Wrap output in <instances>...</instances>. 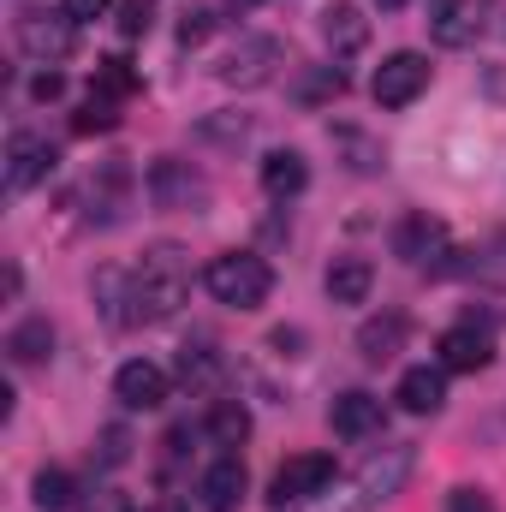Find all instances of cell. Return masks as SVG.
I'll return each instance as SVG.
<instances>
[{"label":"cell","instance_id":"cell-6","mask_svg":"<svg viewBox=\"0 0 506 512\" xmlns=\"http://www.w3.org/2000/svg\"><path fill=\"white\" fill-rule=\"evenodd\" d=\"M18 48L30 54V60H42V66H54V60H66L72 48H78V24L60 12V18H48V12H24L18 18Z\"/></svg>","mask_w":506,"mask_h":512},{"label":"cell","instance_id":"cell-2","mask_svg":"<svg viewBox=\"0 0 506 512\" xmlns=\"http://www.w3.org/2000/svg\"><path fill=\"white\" fill-rule=\"evenodd\" d=\"M405 477H411V447H381L358 477L328 483V489H316L304 507H286V512H376L381 501H393V495L405 489Z\"/></svg>","mask_w":506,"mask_h":512},{"label":"cell","instance_id":"cell-26","mask_svg":"<svg viewBox=\"0 0 506 512\" xmlns=\"http://www.w3.org/2000/svg\"><path fill=\"white\" fill-rule=\"evenodd\" d=\"M114 126H120V114H114V102H108V96H90V102H84V114L72 120L78 137H96V131H114Z\"/></svg>","mask_w":506,"mask_h":512},{"label":"cell","instance_id":"cell-24","mask_svg":"<svg viewBox=\"0 0 506 512\" xmlns=\"http://www.w3.org/2000/svg\"><path fill=\"white\" fill-rule=\"evenodd\" d=\"M42 512H66L78 507V483H72V471H42L36 477V495H30Z\"/></svg>","mask_w":506,"mask_h":512},{"label":"cell","instance_id":"cell-29","mask_svg":"<svg viewBox=\"0 0 506 512\" xmlns=\"http://www.w3.org/2000/svg\"><path fill=\"white\" fill-rule=\"evenodd\" d=\"M155 24V0H120V36H143Z\"/></svg>","mask_w":506,"mask_h":512},{"label":"cell","instance_id":"cell-23","mask_svg":"<svg viewBox=\"0 0 506 512\" xmlns=\"http://www.w3.org/2000/svg\"><path fill=\"white\" fill-rule=\"evenodd\" d=\"M221 370H227V364H221V352H209V346H185V352H179V382L185 387H215Z\"/></svg>","mask_w":506,"mask_h":512},{"label":"cell","instance_id":"cell-16","mask_svg":"<svg viewBox=\"0 0 506 512\" xmlns=\"http://www.w3.org/2000/svg\"><path fill=\"white\" fill-rule=\"evenodd\" d=\"M322 36H328L334 54H358V48L370 42V18H364L352 0H334V6L322 12Z\"/></svg>","mask_w":506,"mask_h":512},{"label":"cell","instance_id":"cell-12","mask_svg":"<svg viewBox=\"0 0 506 512\" xmlns=\"http://www.w3.org/2000/svg\"><path fill=\"white\" fill-rule=\"evenodd\" d=\"M149 197H155V209H191V203H203L209 197V185L185 167V161H155L149 167Z\"/></svg>","mask_w":506,"mask_h":512},{"label":"cell","instance_id":"cell-5","mask_svg":"<svg viewBox=\"0 0 506 512\" xmlns=\"http://www.w3.org/2000/svg\"><path fill=\"white\" fill-rule=\"evenodd\" d=\"M423 90H429V60L411 54V48L387 54V60L376 66V84H370V96H376L381 108H411Z\"/></svg>","mask_w":506,"mask_h":512},{"label":"cell","instance_id":"cell-20","mask_svg":"<svg viewBox=\"0 0 506 512\" xmlns=\"http://www.w3.org/2000/svg\"><path fill=\"white\" fill-rule=\"evenodd\" d=\"M399 346H405V316H399V310H387V316H370V322L358 328V352H364L370 364H387Z\"/></svg>","mask_w":506,"mask_h":512},{"label":"cell","instance_id":"cell-34","mask_svg":"<svg viewBox=\"0 0 506 512\" xmlns=\"http://www.w3.org/2000/svg\"><path fill=\"white\" fill-rule=\"evenodd\" d=\"M84 512H131V501L120 495V489H102L96 501H84Z\"/></svg>","mask_w":506,"mask_h":512},{"label":"cell","instance_id":"cell-3","mask_svg":"<svg viewBox=\"0 0 506 512\" xmlns=\"http://www.w3.org/2000/svg\"><path fill=\"white\" fill-rule=\"evenodd\" d=\"M203 286H209V298L227 304V310H256V304H268V292H274V268L256 251H221L203 268Z\"/></svg>","mask_w":506,"mask_h":512},{"label":"cell","instance_id":"cell-31","mask_svg":"<svg viewBox=\"0 0 506 512\" xmlns=\"http://www.w3.org/2000/svg\"><path fill=\"white\" fill-rule=\"evenodd\" d=\"M447 512H495V501H489L483 489H453V495H447Z\"/></svg>","mask_w":506,"mask_h":512},{"label":"cell","instance_id":"cell-36","mask_svg":"<svg viewBox=\"0 0 506 512\" xmlns=\"http://www.w3.org/2000/svg\"><path fill=\"white\" fill-rule=\"evenodd\" d=\"M227 6H233V12H251V6H262V0H227Z\"/></svg>","mask_w":506,"mask_h":512},{"label":"cell","instance_id":"cell-18","mask_svg":"<svg viewBox=\"0 0 506 512\" xmlns=\"http://www.w3.org/2000/svg\"><path fill=\"white\" fill-rule=\"evenodd\" d=\"M304 185H310V167H304L298 149H274V155H262V191H268V197H298Z\"/></svg>","mask_w":506,"mask_h":512},{"label":"cell","instance_id":"cell-11","mask_svg":"<svg viewBox=\"0 0 506 512\" xmlns=\"http://www.w3.org/2000/svg\"><path fill=\"white\" fill-rule=\"evenodd\" d=\"M114 399H120L126 411H155V405H167V370L149 364V358L120 364V376H114Z\"/></svg>","mask_w":506,"mask_h":512},{"label":"cell","instance_id":"cell-10","mask_svg":"<svg viewBox=\"0 0 506 512\" xmlns=\"http://www.w3.org/2000/svg\"><path fill=\"white\" fill-rule=\"evenodd\" d=\"M280 60H286V54H280V42H274V36H245V42L221 60V78L256 90V84H268V78H274V66H280Z\"/></svg>","mask_w":506,"mask_h":512},{"label":"cell","instance_id":"cell-4","mask_svg":"<svg viewBox=\"0 0 506 512\" xmlns=\"http://www.w3.org/2000/svg\"><path fill=\"white\" fill-rule=\"evenodd\" d=\"M334 483V459L328 453H298V459H286L280 471H274V483H268V501H274V512L286 507H304L316 489H328Z\"/></svg>","mask_w":506,"mask_h":512},{"label":"cell","instance_id":"cell-14","mask_svg":"<svg viewBox=\"0 0 506 512\" xmlns=\"http://www.w3.org/2000/svg\"><path fill=\"white\" fill-rule=\"evenodd\" d=\"M328 423H334V435H346V441H364V435H381L387 411H381V399H376V393L352 387V393H340V399H334Z\"/></svg>","mask_w":506,"mask_h":512},{"label":"cell","instance_id":"cell-8","mask_svg":"<svg viewBox=\"0 0 506 512\" xmlns=\"http://www.w3.org/2000/svg\"><path fill=\"white\" fill-rule=\"evenodd\" d=\"M441 370H459V376H477V370H489L495 364V340H489V322H459V328H447L441 334Z\"/></svg>","mask_w":506,"mask_h":512},{"label":"cell","instance_id":"cell-33","mask_svg":"<svg viewBox=\"0 0 506 512\" xmlns=\"http://www.w3.org/2000/svg\"><path fill=\"white\" fill-rule=\"evenodd\" d=\"M60 12H66L72 24H90V18H102V12H108V0H60Z\"/></svg>","mask_w":506,"mask_h":512},{"label":"cell","instance_id":"cell-7","mask_svg":"<svg viewBox=\"0 0 506 512\" xmlns=\"http://www.w3.org/2000/svg\"><path fill=\"white\" fill-rule=\"evenodd\" d=\"M54 161H60V149H54L48 137H36V131H12V143H6V191H30V185H42V179L54 173Z\"/></svg>","mask_w":506,"mask_h":512},{"label":"cell","instance_id":"cell-35","mask_svg":"<svg viewBox=\"0 0 506 512\" xmlns=\"http://www.w3.org/2000/svg\"><path fill=\"white\" fill-rule=\"evenodd\" d=\"M149 512H185V501H179V495H161V501H155Z\"/></svg>","mask_w":506,"mask_h":512},{"label":"cell","instance_id":"cell-32","mask_svg":"<svg viewBox=\"0 0 506 512\" xmlns=\"http://www.w3.org/2000/svg\"><path fill=\"white\" fill-rule=\"evenodd\" d=\"M30 96H36V102H54V96H66V78H60V72H36V78H30Z\"/></svg>","mask_w":506,"mask_h":512},{"label":"cell","instance_id":"cell-37","mask_svg":"<svg viewBox=\"0 0 506 512\" xmlns=\"http://www.w3.org/2000/svg\"><path fill=\"white\" fill-rule=\"evenodd\" d=\"M381 12H399V6H411V0H376Z\"/></svg>","mask_w":506,"mask_h":512},{"label":"cell","instance_id":"cell-17","mask_svg":"<svg viewBox=\"0 0 506 512\" xmlns=\"http://www.w3.org/2000/svg\"><path fill=\"white\" fill-rule=\"evenodd\" d=\"M393 399H399L405 411H417V417H423V411H441V405H447V376H441V370H429V364H417V370H405V376H399Z\"/></svg>","mask_w":506,"mask_h":512},{"label":"cell","instance_id":"cell-9","mask_svg":"<svg viewBox=\"0 0 506 512\" xmlns=\"http://www.w3.org/2000/svg\"><path fill=\"white\" fill-rule=\"evenodd\" d=\"M483 12H489V0H435L429 6V36L441 48H471L483 36Z\"/></svg>","mask_w":506,"mask_h":512},{"label":"cell","instance_id":"cell-13","mask_svg":"<svg viewBox=\"0 0 506 512\" xmlns=\"http://www.w3.org/2000/svg\"><path fill=\"white\" fill-rule=\"evenodd\" d=\"M447 251V227L435 221V215H405L399 227H393V256H405L411 268H423V262H435V256Z\"/></svg>","mask_w":506,"mask_h":512},{"label":"cell","instance_id":"cell-27","mask_svg":"<svg viewBox=\"0 0 506 512\" xmlns=\"http://www.w3.org/2000/svg\"><path fill=\"white\" fill-rule=\"evenodd\" d=\"M209 30H215V12H209V6H191V12H179V42H185V48L209 42Z\"/></svg>","mask_w":506,"mask_h":512},{"label":"cell","instance_id":"cell-28","mask_svg":"<svg viewBox=\"0 0 506 512\" xmlns=\"http://www.w3.org/2000/svg\"><path fill=\"white\" fill-rule=\"evenodd\" d=\"M96 459H102L108 471H114V465H126V459H131V429L108 423V429H102V453H96Z\"/></svg>","mask_w":506,"mask_h":512},{"label":"cell","instance_id":"cell-15","mask_svg":"<svg viewBox=\"0 0 506 512\" xmlns=\"http://www.w3.org/2000/svg\"><path fill=\"white\" fill-rule=\"evenodd\" d=\"M245 489H251V477H245L239 453L215 459V465L203 471V483H197V495H203V507H209V512H239V501H245Z\"/></svg>","mask_w":506,"mask_h":512},{"label":"cell","instance_id":"cell-25","mask_svg":"<svg viewBox=\"0 0 506 512\" xmlns=\"http://www.w3.org/2000/svg\"><path fill=\"white\" fill-rule=\"evenodd\" d=\"M137 84H143V78H137V66H131L126 54H108V60L96 66V96H108V102H114V96H131Z\"/></svg>","mask_w":506,"mask_h":512},{"label":"cell","instance_id":"cell-30","mask_svg":"<svg viewBox=\"0 0 506 512\" xmlns=\"http://www.w3.org/2000/svg\"><path fill=\"white\" fill-rule=\"evenodd\" d=\"M340 90H346V78H340V72L328 66V72L304 78V90H298V96H304V102H328V96H340Z\"/></svg>","mask_w":506,"mask_h":512},{"label":"cell","instance_id":"cell-1","mask_svg":"<svg viewBox=\"0 0 506 512\" xmlns=\"http://www.w3.org/2000/svg\"><path fill=\"white\" fill-rule=\"evenodd\" d=\"M102 310H108V322H167L179 304H185V292H191V262L179 245H149L137 268H102Z\"/></svg>","mask_w":506,"mask_h":512},{"label":"cell","instance_id":"cell-22","mask_svg":"<svg viewBox=\"0 0 506 512\" xmlns=\"http://www.w3.org/2000/svg\"><path fill=\"white\" fill-rule=\"evenodd\" d=\"M251 435V411L239 405V399H215V411H209V441L215 447H239Z\"/></svg>","mask_w":506,"mask_h":512},{"label":"cell","instance_id":"cell-19","mask_svg":"<svg viewBox=\"0 0 506 512\" xmlns=\"http://www.w3.org/2000/svg\"><path fill=\"white\" fill-rule=\"evenodd\" d=\"M370 286H376V268H370L364 256H340V262L328 268V298H334V304H364Z\"/></svg>","mask_w":506,"mask_h":512},{"label":"cell","instance_id":"cell-21","mask_svg":"<svg viewBox=\"0 0 506 512\" xmlns=\"http://www.w3.org/2000/svg\"><path fill=\"white\" fill-rule=\"evenodd\" d=\"M48 352H54L48 316H30V322H18V328L6 334V358H12V364H48Z\"/></svg>","mask_w":506,"mask_h":512}]
</instances>
